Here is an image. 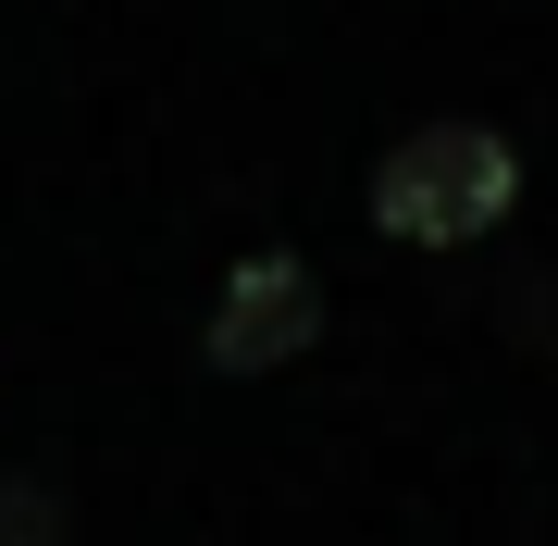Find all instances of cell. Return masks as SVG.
<instances>
[{
  "label": "cell",
  "instance_id": "cell-1",
  "mask_svg": "<svg viewBox=\"0 0 558 546\" xmlns=\"http://www.w3.org/2000/svg\"><path fill=\"white\" fill-rule=\"evenodd\" d=\"M509 211H521V149L497 137V124H472V112L410 124V137L373 162V223L398 248H484Z\"/></svg>",
  "mask_w": 558,
  "mask_h": 546
},
{
  "label": "cell",
  "instance_id": "cell-2",
  "mask_svg": "<svg viewBox=\"0 0 558 546\" xmlns=\"http://www.w3.org/2000/svg\"><path fill=\"white\" fill-rule=\"evenodd\" d=\"M211 373H286L299 348H323V274L299 248H248L211 299Z\"/></svg>",
  "mask_w": 558,
  "mask_h": 546
}]
</instances>
